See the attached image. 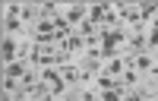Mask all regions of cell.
I'll return each mask as SVG.
<instances>
[{"mask_svg": "<svg viewBox=\"0 0 158 101\" xmlns=\"http://www.w3.org/2000/svg\"><path fill=\"white\" fill-rule=\"evenodd\" d=\"M29 57H19V60H13V63H6V70H3V76L6 79H22L25 73H29Z\"/></svg>", "mask_w": 158, "mask_h": 101, "instance_id": "1", "label": "cell"}, {"mask_svg": "<svg viewBox=\"0 0 158 101\" xmlns=\"http://www.w3.org/2000/svg\"><path fill=\"white\" fill-rule=\"evenodd\" d=\"M63 16H67V22H70L73 29H76L79 22H85V19H89V6H85V3H73L67 13H63Z\"/></svg>", "mask_w": 158, "mask_h": 101, "instance_id": "2", "label": "cell"}, {"mask_svg": "<svg viewBox=\"0 0 158 101\" xmlns=\"http://www.w3.org/2000/svg\"><path fill=\"white\" fill-rule=\"evenodd\" d=\"M60 76H63L67 85H82V70H79V67H70V63H67V67H60Z\"/></svg>", "mask_w": 158, "mask_h": 101, "instance_id": "3", "label": "cell"}, {"mask_svg": "<svg viewBox=\"0 0 158 101\" xmlns=\"http://www.w3.org/2000/svg\"><path fill=\"white\" fill-rule=\"evenodd\" d=\"M13 60H19V41H13L6 35L3 38V63H13Z\"/></svg>", "mask_w": 158, "mask_h": 101, "instance_id": "4", "label": "cell"}, {"mask_svg": "<svg viewBox=\"0 0 158 101\" xmlns=\"http://www.w3.org/2000/svg\"><path fill=\"white\" fill-rule=\"evenodd\" d=\"M3 32H6V35L22 32V19H19V16H10V13H6V16H3Z\"/></svg>", "mask_w": 158, "mask_h": 101, "instance_id": "5", "label": "cell"}, {"mask_svg": "<svg viewBox=\"0 0 158 101\" xmlns=\"http://www.w3.org/2000/svg\"><path fill=\"white\" fill-rule=\"evenodd\" d=\"M146 41H149V47H158V29H149V35H146Z\"/></svg>", "mask_w": 158, "mask_h": 101, "instance_id": "6", "label": "cell"}, {"mask_svg": "<svg viewBox=\"0 0 158 101\" xmlns=\"http://www.w3.org/2000/svg\"><path fill=\"white\" fill-rule=\"evenodd\" d=\"M155 57H158V54H155Z\"/></svg>", "mask_w": 158, "mask_h": 101, "instance_id": "7", "label": "cell"}]
</instances>
